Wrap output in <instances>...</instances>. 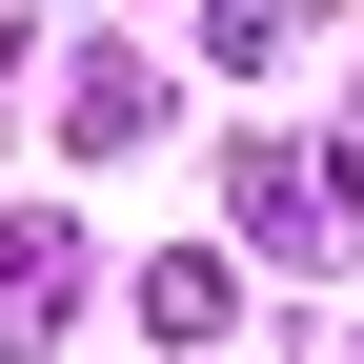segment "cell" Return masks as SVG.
Wrapping results in <instances>:
<instances>
[{
    "mask_svg": "<svg viewBox=\"0 0 364 364\" xmlns=\"http://www.w3.org/2000/svg\"><path fill=\"white\" fill-rule=\"evenodd\" d=\"M61 304H81V243L61 223H0V344H41Z\"/></svg>",
    "mask_w": 364,
    "mask_h": 364,
    "instance_id": "cell-1",
    "label": "cell"
},
{
    "mask_svg": "<svg viewBox=\"0 0 364 364\" xmlns=\"http://www.w3.org/2000/svg\"><path fill=\"white\" fill-rule=\"evenodd\" d=\"M223 304H243L223 263H162V284H142V324H162V344H223Z\"/></svg>",
    "mask_w": 364,
    "mask_h": 364,
    "instance_id": "cell-2",
    "label": "cell"
}]
</instances>
